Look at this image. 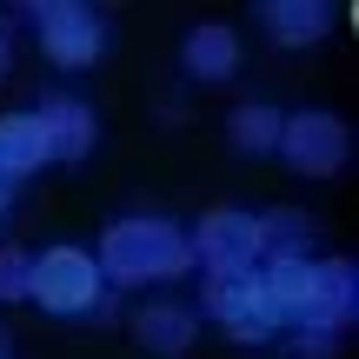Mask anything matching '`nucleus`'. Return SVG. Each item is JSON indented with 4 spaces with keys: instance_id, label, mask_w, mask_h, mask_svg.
Segmentation results:
<instances>
[{
    "instance_id": "f257e3e1",
    "label": "nucleus",
    "mask_w": 359,
    "mask_h": 359,
    "mask_svg": "<svg viewBox=\"0 0 359 359\" xmlns=\"http://www.w3.org/2000/svg\"><path fill=\"white\" fill-rule=\"evenodd\" d=\"M93 266H100V280H120V286H160L193 266V246L173 219H120L100 233Z\"/></svg>"
},
{
    "instance_id": "39448f33",
    "label": "nucleus",
    "mask_w": 359,
    "mask_h": 359,
    "mask_svg": "<svg viewBox=\"0 0 359 359\" xmlns=\"http://www.w3.org/2000/svg\"><path fill=\"white\" fill-rule=\"evenodd\" d=\"M40 20V47H47V60L53 67H93L100 60V47H107V20L93 7H80V0H53V7H40L34 13Z\"/></svg>"
},
{
    "instance_id": "ddd939ff",
    "label": "nucleus",
    "mask_w": 359,
    "mask_h": 359,
    "mask_svg": "<svg viewBox=\"0 0 359 359\" xmlns=\"http://www.w3.org/2000/svg\"><path fill=\"white\" fill-rule=\"evenodd\" d=\"M280 127H286V114H273L266 100L240 107V114L226 120V133H233V147H240V154H273V147H280Z\"/></svg>"
},
{
    "instance_id": "f8f14e48",
    "label": "nucleus",
    "mask_w": 359,
    "mask_h": 359,
    "mask_svg": "<svg viewBox=\"0 0 359 359\" xmlns=\"http://www.w3.org/2000/svg\"><path fill=\"white\" fill-rule=\"evenodd\" d=\"M133 333H140L154 353H187V346H193V313L173 306V299H160V306H140Z\"/></svg>"
},
{
    "instance_id": "6e6552de",
    "label": "nucleus",
    "mask_w": 359,
    "mask_h": 359,
    "mask_svg": "<svg viewBox=\"0 0 359 359\" xmlns=\"http://www.w3.org/2000/svg\"><path fill=\"white\" fill-rule=\"evenodd\" d=\"M353 326V259H326L320 266V306H313L306 346H333V333Z\"/></svg>"
},
{
    "instance_id": "f3484780",
    "label": "nucleus",
    "mask_w": 359,
    "mask_h": 359,
    "mask_svg": "<svg viewBox=\"0 0 359 359\" xmlns=\"http://www.w3.org/2000/svg\"><path fill=\"white\" fill-rule=\"evenodd\" d=\"M0 359H13V353H7V333H0Z\"/></svg>"
},
{
    "instance_id": "1a4fd4ad",
    "label": "nucleus",
    "mask_w": 359,
    "mask_h": 359,
    "mask_svg": "<svg viewBox=\"0 0 359 359\" xmlns=\"http://www.w3.org/2000/svg\"><path fill=\"white\" fill-rule=\"evenodd\" d=\"M180 67H187L193 80H233V67H240V34L233 27H193L187 47H180Z\"/></svg>"
},
{
    "instance_id": "0eeeda50",
    "label": "nucleus",
    "mask_w": 359,
    "mask_h": 359,
    "mask_svg": "<svg viewBox=\"0 0 359 359\" xmlns=\"http://www.w3.org/2000/svg\"><path fill=\"white\" fill-rule=\"evenodd\" d=\"M40 133H47V160H87L93 154V107L74 93H53L40 107Z\"/></svg>"
},
{
    "instance_id": "2eb2a0df",
    "label": "nucleus",
    "mask_w": 359,
    "mask_h": 359,
    "mask_svg": "<svg viewBox=\"0 0 359 359\" xmlns=\"http://www.w3.org/2000/svg\"><path fill=\"white\" fill-rule=\"evenodd\" d=\"M7 200H13V180H0V213H7Z\"/></svg>"
},
{
    "instance_id": "4468645a",
    "label": "nucleus",
    "mask_w": 359,
    "mask_h": 359,
    "mask_svg": "<svg viewBox=\"0 0 359 359\" xmlns=\"http://www.w3.org/2000/svg\"><path fill=\"white\" fill-rule=\"evenodd\" d=\"M27 273H34V253L0 246V299H27Z\"/></svg>"
},
{
    "instance_id": "dca6fc26",
    "label": "nucleus",
    "mask_w": 359,
    "mask_h": 359,
    "mask_svg": "<svg viewBox=\"0 0 359 359\" xmlns=\"http://www.w3.org/2000/svg\"><path fill=\"white\" fill-rule=\"evenodd\" d=\"M0 74H7V27H0Z\"/></svg>"
},
{
    "instance_id": "f03ea898",
    "label": "nucleus",
    "mask_w": 359,
    "mask_h": 359,
    "mask_svg": "<svg viewBox=\"0 0 359 359\" xmlns=\"http://www.w3.org/2000/svg\"><path fill=\"white\" fill-rule=\"evenodd\" d=\"M107 293L100 266H93V253H80V246H47V253H34V273H27V299H40L47 313H60V320H80V313H93Z\"/></svg>"
},
{
    "instance_id": "7ed1b4c3",
    "label": "nucleus",
    "mask_w": 359,
    "mask_h": 359,
    "mask_svg": "<svg viewBox=\"0 0 359 359\" xmlns=\"http://www.w3.org/2000/svg\"><path fill=\"white\" fill-rule=\"evenodd\" d=\"M200 306L213 313L233 339H266V333H280V313H273V293H266V273H259V266L206 280V299H200Z\"/></svg>"
},
{
    "instance_id": "423d86ee",
    "label": "nucleus",
    "mask_w": 359,
    "mask_h": 359,
    "mask_svg": "<svg viewBox=\"0 0 359 359\" xmlns=\"http://www.w3.org/2000/svg\"><path fill=\"white\" fill-rule=\"evenodd\" d=\"M346 127H339V120L333 114H293V120H286V127H280V147H273V154H286V160H293V167L299 173H339V167H346Z\"/></svg>"
},
{
    "instance_id": "9d476101",
    "label": "nucleus",
    "mask_w": 359,
    "mask_h": 359,
    "mask_svg": "<svg viewBox=\"0 0 359 359\" xmlns=\"http://www.w3.org/2000/svg\"><path fill=\"white\" fill-rule=\"evenodd\" d=\"M47 167V133L40 114H7L0 120V180H27Z\"/></svg>"
},
{
    "instance_id": "20e7f679",
    "label": "nucleus",
    "mask_w": 359,
    "mask_h": 359,
    "mask_svg": "<svg viewBox=\"0 0 359 359\" xmlns=\"http://www.w3.org/2000/svg\"><path fill=\"white\" fill-rule=\"evenodd\" d=\"M187 246H193V266H206V280L246 273L259 266V219L240 213V206H219V213L200 219V233H187Z\"/></svg>"
},
{
    "instance_id": "9b49d317",
    "label": "nucleus",
    "mask_w": 359,
    "mask_h": 359,
    "mask_svg": "<svg viewBox=\"0 0 359 359\" xmlns=\"http://www.w3.org/2000/svg\"><path fill=\"white\" fill-rule=\"evenodd\" d=\"M259 20H266V34L280 40V47H313V40L326 34V7L320 0H273Z\"/></svg>"
}]
</instances>
